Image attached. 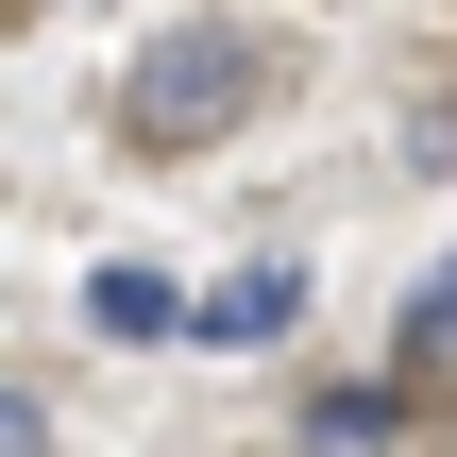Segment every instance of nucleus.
Returning a JSON list of instances; mask_svg holds the SVG:
<instances>
[{"label":"nucleus","mask_w":457,"mask_h":457,"mask_svg":"<svg viewBox=\"0 0 457 457\" xmlns=\"http://www.w3.org/2000/svg\"><path fill=\"white\" fill-rule=\"evenodd\" d=\"M254 102H271V51H254V34H220V17H170V34L119 68V153L187 170V153H220Z\"/></svg>","instance_id":"1"},{"label":"nucleus","mask_w":457,"mask_h":457,"mask_svg":"<svg viewBox=\"0 0 457 457\" xmlns=\"http://www.w3.org/2000/svg\"><path fill=\"white\" fill-rule=\"evenodd\" d=\"M305 322V254H254V271H220L204 305H187V339H220V356H254V339H288Z\"/></svg>","instance_id":"2"},{"label":"nucleus","mask_w":457,"mask_h":457,"mask_svg":"<svg viewBox=\"0 0 457 457\" xmlns=\"http://www.w3.org/2000/svg\"><path fill=\"white\" fill-rule=\"evenodd\" d=\"M85 322H102V339H187V288H170V271H102Z\"/></svg>","instance_id":"3"},{"label":"nucleus","mask_w":457,"mask_h":457,"mask_svg":"<svg viewBox=\"0 0 457 457\" xmlns=\"http://www.w3.org/2000/svg\"><path fill=\"white\" fill-rule=\"evenodd\" d=\"M441 339H457V254L424 271V305H407V356H441Z\"/></svg>","instance_id":"4"},{"label":"nucleus","mask_w":457,"mask_h":457,"mask_svg":"<svg viewBox=\"0 0 457 457\" xmlns=\"http://www.w3.org/2000/svg\"><path fill=\"white\" fill-rule=\"evenodd\" d=\"M0 457H51V407L34 390H0Z\"/></svg>","instance_id":"5"},{"label":"nucleus","mask_w":457,"mask_h":457,"mask_svg":"<svg viewBox=\"0 0 457 457\" xmlns=\"http://www.w3.org/2000/svg\"><path fill=\"white\" fill-rule=\"evenodd\" d=\"M17 17H34V0H0V34H17Z\"/></svg>","instance_id":"6"}]
</instances>
